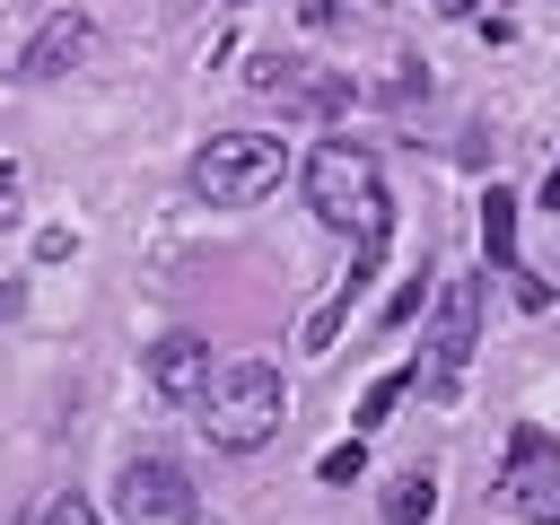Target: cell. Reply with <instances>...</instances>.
Returning a JSON list of instances; mask_svg holds the SVG:
<instances>
[{
	"instance_id": "5",
	"label": "cell",
	"mask_w": 560,
	"mask_h": 525,
	"mask_svg": "<svg viewBox=\"0 0 560 525\" xmlns=\"http://www.w3.org/2000/svg\"><path fill=\"white\" fill-rule=\"evenodd\" d=\"M472 350H481V280L455 271V280L438 289V324H429V385L446 394V385L472 368Z\"/></svg>"
},
{
	"instance_id": "4",
	"label": "cell",
	"mask_w": 560,
	"mask_h": 525,
	"mask_svg": "<svg viewBox=\"0 0 560 525\" xmlns=\"http://www.w3.org/2000/svg\"><path fill=\"white\" fill-rule=\"evenodd\" d=\"M499 508H508V516H534V525H560V446H551L542 429H516V438H508Z\"/></svg>"
},
{
	"instance_id": "7",
	"label": "cell",
	"mask_w": 560,
	"mask_h": 525,
	"mask_svg": "<svg viewBox=\"0 0 560 525\" xmlns=\"http://www.w3.org/2000/svg\"><path fill=\"white\" fill-rule=\"evenodd\" d=\"M245 88H254V96H280V105H298V114L350 105V70H324V61H306V52H262V61L245 70Z\"/></svg>"
},
{
	"instance_id": "13",
	"label": "cell",
	"mask_w": 560,
	"mask_h": 525,
	"mask_svg": "<svg viewBox=\"0 0 560 525\" xmlns=\"http://www.w3.org/2000/svg\"><path fill=\"white\" fill-rule=\"evenodd\" d=\"M315 472H324V481H359V472H368V446H359V438H350V446H324Z\"/></svg>"
},
{
	"instance_id": "6",
	"label": "cell",
	"mask_w": 560,
	"mask_h": 525,
	"mask_svg": "<svg viewBox=\"0 0 560 525\" xmlns=\"http://www.w3.org/2000/svg\"><path fill=\"white\" fill-rule=\"evenodd\" d=\"M114 516H122V525H192L201 499H192V481H184L166 455H140V464H122V481H114Z\"/></svg>"
},
{
	"instance_id": "8",
	"label": "cell",
	"mask_w": 560,
	"mask_h": 525,
	"mask_svg": "<svg viewBox=\"0 0 560 525\" xmlns=\"http://www.w3.org/2000/svg\"><path fill=\"white\" fill-rule=\"evenodd\" d=\"M210 376H219V368H210V341H201V332H166V341L149 350V385H158L166 402H201Z\"/></svg>"
},
{
	"instance_id": "1",
	"label": "cell",
	"mask_w": 560,
	"mask_h": 525,
	"mask_svg": "<svg viewBox=\"0 0 560 525\" xmlns=\"http://www.w3.org/2000/svg\"><path fill=\"white\" fill-rule=\"evenodd\" d=\"M280 411H289V394H280V368H262V359L219 368L210 394H201V429H210V446H228V455L280 438Z\"/></svg>"
},
{
	"instance_id": "2",
	"label": "cell",
	"mask_w": 560,
	"mask_h": 525,
	"mask_svg": "<svg viewBox=\"0 0 560 525\" xmlns=\"http://www.w3.org/2000/svg\"><path fill=\"white\" fill-rule=\"evenodd\" d=\"M280 175H289V140H271V131H219V140L192 149V192H201L210 210H245V201H262Z\"/></svg>"
},
{
	"instance_id": "12",
	"label": "cell",
	"mask_w": 560,
	"mask_h": 525,
	"mask_svg": "<svg viewBox=\"0 0 560 525\" xmlns=\"http://www.w3.org/2000/svg\"><path fill=\"white\" fill-rule=\"evenodd\" d=\"M411 385H420V359H411V368H394V376H376V385H368V402H359V429H376V420H385Z\"/></svg>"
},
{
	"instance_id": "3",
	"label": "cell",
	"mask_w": 560,
	"mask_h": 525,
	"mask_svg": "<svg viewBox=\"0 0 560 525\" xmlns=\"http://www.w3.org/2000/svg\"><path fill=\"white\" fill-rule=\"evenodd\" d=\"M306 201H315V219L341 228V236L394 219V210H385V175H376V158H368L359 140H324V149L306 158Z\"/></svg>"
},
{
	"instance_id": "14",
	"label": "cell",
	"mask_w": 560,
	"mask_h": 525,
	"mask_svg": "<svg viewBox=\"0 0 560 525\" xmlns=\"http://www.w3.org/2000/svg\"><path fill=\"white\" fill-rule=\"evenodd\" d=\"M44 525H105V516H96L88 499H52V508H44Z\"/></svg>"
},
{
	"instance_id": "17",
	"label": "cell",
	"mask_w": 560,
	"mask_h": 525,
	"mask_svg": "<svg viewBox=\"0 0 560 525\" xmlns=\"http://www.w3.org/2000/svg\"><path fill=\"white\" fill-rule=\"evenodd\" d=\"M542 210H551V219H560V166H551V175H542Z\"/></svg>"
},
{
	"instance_id": "15",
	"label": "cell",
	"mask_w": 560,
	"mask_h": 525,
	"mask_svg": "<svg viewBox=\"0 0 560 525\" xmlns=\"http://www.w3.org/2000/svg\"><path fill=\"white\" fill-rule=\"evenodd\" d=\"M420 298H429L420 280H411V289H394V298H385V324H411V315H420Z\"/></svg>"
},
{
	"instance_id": "10",
	"label": "cell",
	"mask_w": 560,
	"mask_h": 525,
	"mask_svg": "<svg viewBox=\"0 0 560 525\" xmlns=\"http://www.w3.org/2000/svg\"><path fill=\"white\" fill-rule=\"evenodd\" d=\"M376 508H385V525H429V516H438V481L411 464V472H394V481H385V499H376Z\"/></svg>"
},
{
	"instance_id": "9",
	"label": "cell",
	"mask_w": 560,
	"mask_h": 525,
	"mask_svg": "<svg viewBox=\"0 0 560 525\" xmlns=\"http://www.w3.org/2000/svg\"><path fill=\"white\" fill-rule=\"evenodd\" d=\"M88 35H96V26H88V9H52V18L26 35V52H18V79H61V70L88 52Z\"/></svg>"
},
{
	"instance_id": "19",
	"label": "cell",
	"mask_w": 560,
	"mask_h": 525,
	"mask_svg": "<svg viewBox=\"0 0 560 525\" xmlns=\"http://www.w3.org/2000/svg\"><path fill=\"white\" fill-rule=\"evenodd\" d=\"M9 192H18V175H9V166H0V201H9Z\"/></svg>"
},
{
	"instance_id": "18",
	"label": "cell",
	"mask_w": 560,
	"mask_h": 525,
	"mask_svg": "<svg viewBox=\"0 0 560 525\" xmlns=\"http://www.w3.org/2000/svg\"><path fill=\"white\" fill-rule=\"evenodd\" d=\"M429 9H446V18H464V9H472V0H429Z\"/></svg>"
},
{
	"instance_id": "16",
	"label": "cell",
	"mask_w": 560,
	"mask_h": 525,
	"mask_svg": "<svg viewBox=\"0 0 560 525\" xmlns=\"http://www.w3.org/2000/svg\"><path fill=\"white\" fill-rule=\"evenodd\" d=\"M341 18V0H306V26H332Z\"/></svg>"
},
{
	"instance_id": "11",
	"label": "cell",
	"mask_w": 560,
	"mask_h": 525,
	"mask_svg": "<svg viewBox=\"0 0 560 525\" xmlns=\"http://www.w3.org/2000/svg\"><path fill=\"white\" fill-rule=\"evenodd\" d=\"M481 254H490L499 271H516V192H499V184H490V201H481Z\"/></svg>"
}]
</instances>
